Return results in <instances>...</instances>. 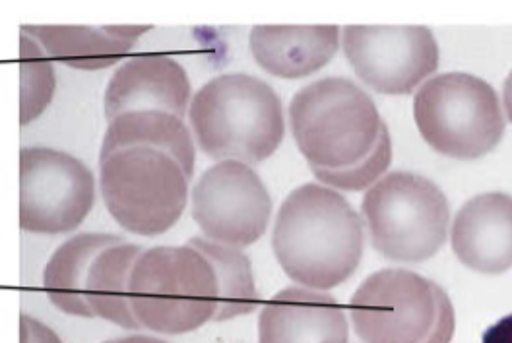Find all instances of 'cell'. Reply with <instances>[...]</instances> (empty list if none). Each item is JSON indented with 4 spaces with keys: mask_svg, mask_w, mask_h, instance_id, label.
Here are the masks:
<instances>
[{
    "mask_svg": "<svg viewBox=\"0 0 512 343\" xmlns=\"http://www.w3.org/2000/svg\"><path fill=\"white\" fill-rule=\"evenodd\" d=\"M293 140L322 185L371 188L392 161V140L375 101L348 78H322L289 101Z\"/></svg>",
    "mask_w": 512,
    "mask_h": 343,
    "instance_id": "6da1fadb",
    "label": "cell"
},
{
    "mask_svg": "<svg viewBox=\"0 0 512 343\" xmlns=\"http://www.w3.org/2000/svg\"><path fill=\"white\" fill-rule=\"evenodd\" d=\"M365 249L363 219L336 188L291 190L272 231V250L289 280L328 291L352 278Z\"/></svg>",
    "mask_w": 512,
    "mask_h": 343,
    "instance_id": "7a4b0ae2",
    "label": "cell"
},
{
    "mask_svg": "<svg viewBox=\"0 0 512 343\" xmlns=\"http://www.w3.org/2000/svg\"><path fill=\"white\" fill-rule=\"evenodd\" d=\"M192 136L216 161L258 165L284 140L282 99L264 80L249 74H222L192 95Z\"/></svg>",
    "mask_w": 512,
    "mask_h": 343,
    "instance_id": "3957f363",
    "label": "cell"
},
{
    "mask_svg": "<svg viewBox=\"0 0 512 343\" xmlns=\"http://www.w3.org/2000/svg\"><path fill=\"white\" fill-rule=\"evenodd\" d=\"M128 305L142 330L191 334L214 322L220 305L216 270L189 243L144 249L130 274Z\"/></svg>",
    "mask_w": 512,
    "mask_h": 343,
    "instance_id": "277c9868",
    "label": "cell"
},
{
    "mask_svg": "<svg viewBox=\"0 0 512 343\" xmlns=\"http://www.w3.org/2000/svg\"><path fill=\"white\" fill-rule=\"evenodd\" d=\"M191 179L179 157L156 146H127L99 156L105 208L134 235L167 233L187 208Z\"/></svg>",
    "mask_w": 512,
    "mask_h": 343,
    "instance_id": "5b68a950",
    "label": "cell"
},
{
    "mask_svg": "<svg viewBox=\"0 0 512 343\" xmlns=\"http://www.w3.org/2000/svg\"><path fill=\"white\" fill-rule=\"evenodd\" d=\"M363 343H450L456 316L447 291L425 276L386 268L363 281L348 305Z\"/></svg>",
    "mask_w": 512,
    "mask_h": 343,
    "instance_id": "8992f818",
    "label": "cell"
},
{
    "mask_svg": "<svg viewBox=\"0 0 512 343\" xmlns=\"http://www.w3.org/2000/svg\"><path fill=\"white\" fill-rule=\"evenodd\" d=\"M361 214L373 249L390 262L419 264L433 258L447 243V196L417 173H386L367 188Z\"/></svg>",
    "mask_w": 512,
    "mask_h": 343,
    "instance_id": "52a82bcc",
    "label": "cell"
},
{
    "mask_svg": "<svg viewBox=\"0 0 512 343\" xmlns=\"http://www.w3.org/2000/svg\"><path fill=\"white\" fill-rule=\"evenodd\" d=\"M414 119L421 138L452 159L487 156L505 134L497 92L464 72L437 74L423 82L414 97Z\"/></svg>",
    "mask_w": 512,
    "mask_h": 343,
    "instance_id": "ba28073f",
    "label": "cell"
},
{
    "mask_svg": "<svg viewBox=\"0 0 512 343\" xmlns=\"http://www.w3.org/2000/svg\"><path fill=\"white\" fill-rule=\"evenodd\" d=\"M96 204V177L78 157L32 146L20 152V227L35 235L78 229Z\"/></svg>",
    "mask_w": 512,
    "mask_h": 343,
    "instance_id": "9c48e42d",
    "label": "cell"
},
{
    "mask_svg": "<svg viewBox=\"0 0 512 343\" xmlns=\"http://www.w3.org/2000/svg\"><path fill=\"white\" fill-rule=\"evenodd\" d=\"M192 219L208 241L247 249L266 233L272 196L255 169L225 159L208 167L191 194Z\"/></svg>",
    "mask_w": 512,
    "mask_h": 343,
    "instance_id": "30bf717a",
    "label": "cell"
},
{
    "mask_svg": "<svg viewBox=\"0 0 512 343\" xmlns=\"http://www.w3.org/2000/svg\"><path fill=\"white\" fill-rule=\"evenodd\" d=\"M342 43L359 80L379 94H412L439 68V45L425 26H346Z\"/></svg>",
    "mask_w": 512,
    "mask_h": 343,
    "instance_id": "8fae6325",
    "label": "cell"
},
{
    "mask_svg": "<svg viewBox=\"0 0 512 343\" xmlns=\"http://www.w3.org/2000/svg\"><path fill=\"white\" fill-rule=\"evenodd\" d=\"M189 74L167 55H136L121 64L111 76L103 111L107 123L132 111H163L185 119L191 109Z\"/></svg>",
    "mask_w": 512,
    "mask_h": 343,
    "instance_id": "7c38bea8",
    "label": "cell"
},
{
    "mask_svg": "<svg viewBox=\"0 0 512 343\" xmlns=\"http://www.w3.org/2000/svg\"><path fill=\"white\" fill-rule=\"evenodd\" d=\"M258 343H350L346 309L326 291L291 285L262 305Z\"/></svg>",
    "mask_w": 512,
    "mask_h": 343,
    "instance_id": "4fadbf2b",
    "label": "cell"
},
{
    "mask_svg": "<svg viewBox=\"0 0 512 343\" xmlns=\"http://www.w3.org/2000/svg\"><path fill=\"white\" fill-rule=\"evenodd\" d=\"M450 243L470 270L497 276L512 268V196L485 192L468 200L452 221Z\"/></svg>",
    "mask_w": 512,
    "mask_h": 343,
    "instance_id": "5bb4252c",
    "label": "cell"
},
{
    "mask_svg": "<svg viewBox=\"0 0 512 343\" xmlns=\"http://www.w3.org/2000/svg\"><path fill=\"white\" fill-rule=\"evenodd\" d=\"M251 51L262 70L284 80L307 78L330 63L340 47L338 26H255Z\"/></svg>",
    "mask_w": 512,
    "mask_h": 343,
    "instance_id": "9a60e30c",
    "label": "cell"
},
{
    "mask_svg": "<svg viewBox=\"0 0 512 343\" xmlns=\"http://www.w3.org/2000/svg\"><path fill=\"white\" fill-rule=\"evenodd\" d=\"M150 26H22L51 61L76 70H103L119 64Z\"/></svg>",
    "mask_w": 512,
    "mask_h": 343,
    "instance_id": "2e32d148",
    "label": "cell"
},
{
    "mask_svg": "<svg viewBox=\"0 0 512 343\" xmlns=\"http://www.w3.org/2000/svg\"><path fill=\"white\" fill-rule=\"evenodd\" d=\"M121 241L125 239L113 233H80L64 241L43 270V289L49 301L64 314L96 318L84 297L88 270L101 250Z\"/></svg>",
    "mask_w": 512,
    "mask_h": 343,
    "instance_id": "e0dca14e",
    "label": "cell"
},
{
    "mask_svg": "<svg viewBox=\"0 0 512 343\" xmlns=\"http://www.w3.org/2000/svg\"><path fill=\"white\" fill-rule=\"evenodd\" d=\"M142 252V247L121 241L101 250L94 258L88 270L84 297L96 318L127 330H142L128 305L130 274Z\"/></svg>",
    "mask_w": 512,
    "mask_h": 343,
    "instance_id": "ac0fdd59",
    "label": "cell"
},
{
    "mask_svg": "<svg viewBox=\"0 0 512 343\" xmlns=\"http://www.w3.org/2000/svg\"><path fill=\"white\" fill-rule=\"evenodd\" d=\"M127 146H156L179 157L194 173V140L185 119L163 111H132L107 123L99 156H107Z\"/></svg>",
    "mask_w": 512,
    "mask_h": 343,
    "instance_id": "d6986e66",
    "label": "cell"
},
{
    "mask_svg": "<svg viewBox=\"0 0 512 343\" xmlns=\"http://www.w3.org/2000/svg\"><path fill=\"white\" fill-rule=\"evenodd\" d=\"M189 245L202 252L216 270L220 283V305L214 322H227L255 312L260 305L253 264L241 249L194 237Z\"/></svg>",
    "mask_w": 512,
    "mask_h": 343,
    "instance_id": "ffe728a7",
    "label": "cell"
},
{
    "mask_svg": "<svg viewBox=\"0 0 512 343\" xmlns=\"http://www.w3.org/2000/svg\"><path fill=\"white\" fill-rule=\"evenodd\" d=\"M20 78H22V126L35 121L51 105L57 78L45 49L26 33L20 35Z\"/></svg>",
    "mask_w": 512,
    "mask_h": 343,
    "instance_id": "44dd1931",
    "label": "cell"
},
{
    "mask_svg": "<svg viewBox=\"0 0 512 343\" xmlns=\"http://www.w3.org/2000/svg\"><path fill=\"white\" fill-rule=\"evenodd\" d=\"M20 330H22V343H63V340L41 320L33 318L30 314L20 316Z\"/></svg>",
    "mask_w": 512,
    "mask_h": 343,
    "instance_id": "7402d4cb",
    "label": "cell"
},
{
    "mask_svg": "<svg viewBox=\"0 0 512 343\" xmlns=\"http://www.w3.org/2000/svg\"><path fill=\"white\" fill-rule=\"evenodd\" d=\"M481 343H512V314L491 324L483 332Z\"/></svg>",
    "mask_w": 512,
    "mask_h": 343,
    "instance_id": "603a6c76",
    "label": "cell"
},
{
    "mask_svg": "<svg viewBox=\"0 0 512 343\" xmlns=\"http://www.w3.org/2000/svg\"><path fill=\"white\" fill-rule=\"evenodd\" d=\"M103 343H167L165 340L160 338H154V336H142V334H132V336H125V338H117V340H111V342Z\"/></svg>",
    "mask_w": 512,
    "mask_h": 343,
    "instance_id": "cb8c5ba5",
    "label": "cell"
},
{
    "mask_svg": "<svg viewBox=\"0 0 512 343\" xmlns=\"http://www.w3.org/2000/svg\"><path fill=\"white\" fill-rule=\"evenodd\" d=\"M503 101H505V111H507V117L511 119L512 123V70L511 74L507 76V80H505V88H503Z\"/></svg>",
    "mask_w": 512,
    "mask_h": 343,
    "instance_id": "d4e9b609",
    "label": "cell"
}]
</instances>
